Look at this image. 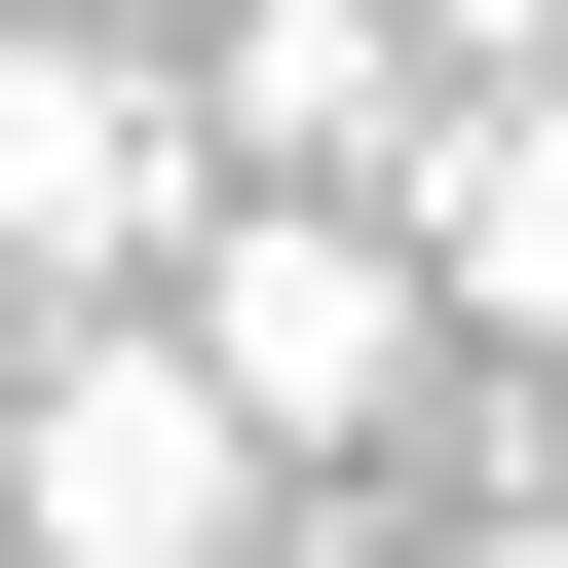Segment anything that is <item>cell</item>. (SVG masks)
Segmentation results:
<instances>
[{"label":"cell","instance_id":"obj_1","mask_svg":"<svg viewBox=\"0 0 568 568\" xmlns=\"http://www.w3.org/2000/svg\"><path fill=\"white\" fill-rule=\"evenodd\" d=\"M0 530H39V568H265L304 455H265L152 304H39V379H0Z\"/></svg>","mask_w":568,"mask_h":568},{"label":"cell","instance_id":"obj_2","mask_svg":"<svg viewBox=\"0 0 568 568\" xmlns=\"http://www.w3.org/2000/svg\"><path fill=\"white\" fill-rule=\"evenodd\" d=\"M152 342H190V379H227L265 455H379L455 304H417V227H379V190H190V265H152Z\"/></svg>","mask_w":568,"mask_h":568},{"label":"cell","instance_id":"obj_3","mask_svg":"<svg viewBox=\"0 0 568 568\" xmlns=\"http://www.w3.org/2000/svg\"><path fill=\"white\" fill-rule=\"evenodd\" d=\"M190 39H114V0H0V304H152L190 265Z\"/></svg>","mask_w":568,"mask_h":568},{"label":"cell","instance_id":"obj_4","mask_svg":"<svg viewBox=\"0 0 568 568\" xmlns=\"http://www.w3.org/2000/svg\"><path fill=\"white\" fill-rule=\"evenodd\" d=\"M417 114H455L417 0H190V152L227 190H417Z\"/></svg>","mask_w":568,"mask_h":568},{"label":"cell","instance_id":"obj_5","mask_svg":"<svg viewBox=\"0 0 568 568\" xmlns=\"http://www.w3.org/2000/svg\"><path fill=\"white\" fill-rule=\"evenodd\" d=\"M379 227H417V304H455L493 379H568V39H530V77H455Z\"/></svg>","mask_w":568,"mask_h":568},{"label":"cell","instance_id":"obj_6","mask_svg":"<svg viewBox=\"0 0 568 568\" xmlns=\"http://www.w3.org/2000/svg\"><path fill=\"white\" fill-rule=\"evenodd\" d=\"M530 568H568V530H530Z\"/></svg>","mask_w":568,"mask_h":568}]
</instances>
